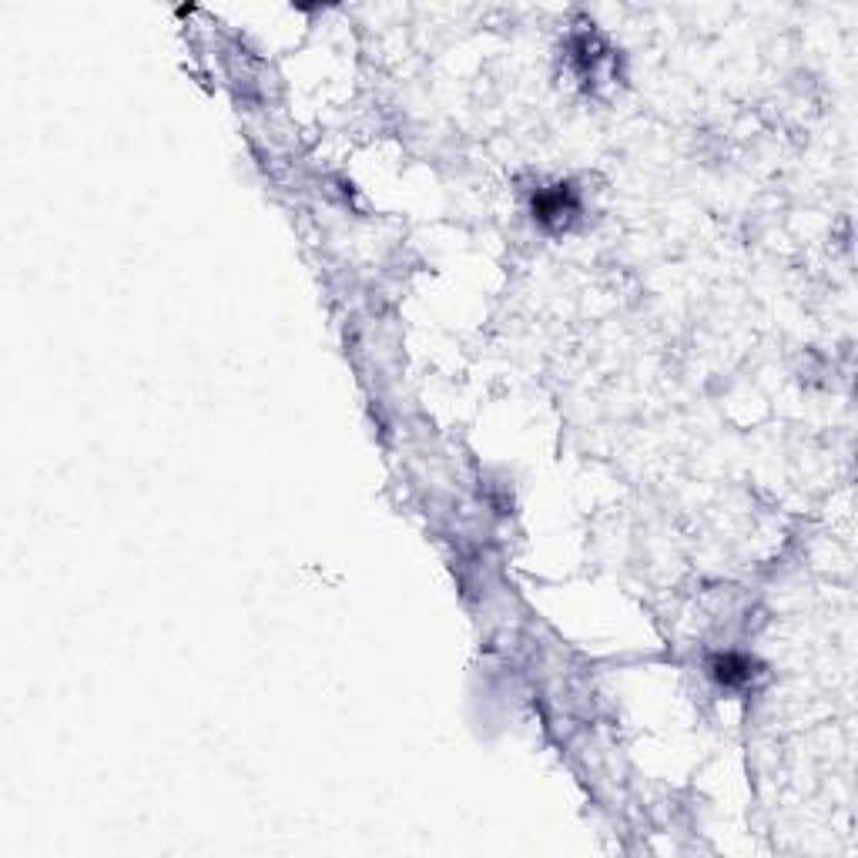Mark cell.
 Returning <instances> with one entry per match:
<instances>
[{
  "instance_id": "cell-1",
  "label": "cell",
  "mask_w": 858,
  "mask_h": 858,
  "mask_svg": "<svg viewBox=\"0 0 858 858\" xmlns=\"http://www.w3.org/2000/svg\"><path fill=\"white\" fill-rule=\"evenodd\" d=\"M574 212H577V202H574V195H570V188L564 185L550 188V192H540L533 198V215H537V222L543 225H564Z\"/></svg>"
},
{
  "instance_id": "cell-2",
  "label": "cell",
  "mask_w": 858,
  "mask_h": 858,
  "mask_svg": "<svg viewBox=\"0 0 858 858\" xmlns=\"http://www.w3.org/2000/svg\"><path fill=\"white\" fill-rule=\"evenodd\" d=\"M711 678L724 688H738L755 678V661L745 654H718L711 661Z\"/></svg>"
}]
</instances>
